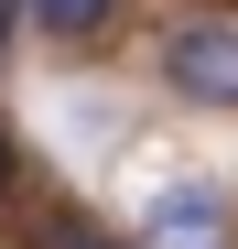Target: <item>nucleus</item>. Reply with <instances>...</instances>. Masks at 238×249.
<instances>
[{
    "instance_id": "obj_4",
    "label": "nucleus",
    "mask_w": 238,
    "mask_h": 249,
    "mask_svg": "<svg viewBox=\"0 0 238 249\" xmlns=\"http://www.w3.org/2000/svg\"><path fill=\"white\" fill-rule=\"evenodd\" d=\"M33 249H130V238H108V228H76V217H65V228H44Z\"/></svg>"
},
{
    "instance_id": "obj_2",
    "label": "nucleus",
    "mask_w": 238,
    "mask_h": 249,
    "mask_svg": "<svg viewBox=\"0 0 238 249\" xmlns=\"http://www.w3.org/2000/svg\"><path fill=\"white\" fill-rule=\"evenodd\" d=\"M152 249H227V206H217L206 184L163 195V206H152Z\"/></svg>"
},
{
    "instance_id": "obj_3",
    "label": "nucleus",
    "mask_w": 238,
    "mask_h": 249,
    "mask_svg": "<svg viewBox=\"0 0 238 249\" xmlns=\"http://www.w3.org/2000/svg\"><path fill=\"white\" fill-rule=\"evenodd\" d=\"M33 22H44L54 44H98V33L119 22V0H33Z\"/></svg>"
},
{
    "instance_id": "obj_1",
    "label": "nucleus",
    "mask_w": 238,
    "mask_h": 249,
    "mask_svg": "<svg viewBox=\"0 0 238 249\" xmlns=\"http://www.w3.org/2000/svg\"><path fill=\"white\" fill-rule=\"evenodd\" d=\"M163 87L195 108H238V22H173L163 33Z\"/></svg>"
},
{
    "instance_id": "obj_5",
    "label": "nucleus",
    "mask_w": 238,
    "mask_h": 249,
    "mask_svg": "<svg viewBox=\"0 0 238 249\" xmlns=\"http://www.w3.org/2000/svg\"><path fill=\"white\" fill-rule=\"evenodd\" d=\"M11 22H22V11H11V0H0V54H11Z\"/></svg>"
},
{
    "instance_id": "obj_6",
    "label": "nucleus",
    "mask_w": 238,
    "mask_h": 249,
    "mask_svg": "<svg viewBox=\"0 0 238 249\" xmlns=\"http://www.w3.org/2000/svg\"><path fill=\"white\" fill-rule=\"evenodd\" d=\"M0 184H11V141H0Z\"/></svg>"
}]
</instances>
